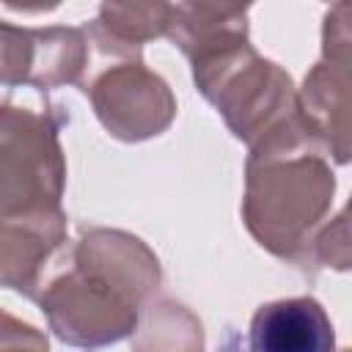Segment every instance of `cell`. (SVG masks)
Returning a JSON list of instances; mask_svg holds the SVG:
<instances>
[{
  "instance_id": "10",
  "label": "cell",
  "mask_w": 352,
  "mask_h": 352,
  "mask_svg": "<svg viewBox=\"0 0 352 352\" xmlns=\"http://www.w3.org/2000/svg\"><path fill=\"white\" fill-rule=\"evenodd\" d=\"M314 264L330 270H352V195L346 206L316 231Z\"/></svg>"
},
{
  "instance_id": "11",
  "label": "cell",
  "mask_w": 352,
  "mask_h": 352,
  "mask_svg": "<svg viewBox=\"0 0 352 352\" xmlns=\"http://www.w3.org/2000/svg\"><path fill=\"white\" fill-rule=\"evenodd\" d=\"M173 3L187 14L209 16V19H239L253 6V0H173Z\"/></svg>"
},
{
  "instance_id": "1",
  "label": "cell",
  "mask_w": 352,
  "mask_h": 352,
  "mask_svg": "<svg viewBox=\"0 0 352 352\" xmlns=\"http://www.w3.org/2000/svg\"><path fill=\"white\" fill-rule=\"evenodd\" d=\"M160 278V261L140 236L91 228L63 245L36 302L60 341L104 346L138 330Z\"/></svg>"
},
{
  "instance_id": "9",
  "label": "cell",
  "mask_w": 352,
  "mask_h": 352,
  "mask_svg": "<svg viewBox=\"0 0 352 352\" xmlns=\"http://www.w3.org/2000/svg\"><path fill=\"white\" fill-rule=\"evenodd\" d=\"M250 346L261 352L333 349L336 333L316 297H283L264 302L250 319Z\"/></svg>"
},
{
  "instance_id": "8",
  "label": "cell",
  "mask_w": 352,
  "mask_h": 352,
  "mask_svg": "<svg viewBox=\"0 0 352 352\" xmlns=\"http://www.w3.org/2000/svg\"><path fill=\"white\" fill-rule=\"evenodd\" d=\"M0 278L3 286L36 300L66 239V214L30 212L0 217Z\"/></svg>"
},
{
  "instance_id": "2",
  "label": "cell",
  "mask_w": 352,
  "mask_h": 352,
  "mask_svg": "<svg viewBox=\"0 0 352 352\" xmlns=\"http://www.w3.org/2000/svg\"><path fill=\"white\" fill-rule=\"evenodd\" d=\"M336 195V173L314 135L248 148L242 220L275 258L314 264V236Z\"/></svg>"
},
{
  "instance_id": "13",
  "label": "cell",
  "mask_w": 352,
  "mask_h": 352,
  "mask_svg": "<svg viewBox=\"0 0 352 352\" xmlns=\"http://www.w3.org/2000/svg\"><path fill=\"white\" fill-rule=\"evenodd\" d=\"M6 8L22 11V14H47L60 6V0H3Z\"/></svg>"
},
{
  "instance_id": "3",
  "label": "cell",
  "mask_w": 352,
  "mask_h": 352,
  "mask_svg": "<svg viewBox=\"0 0 352 352\" xmlns=\"http://www.w3.org/2000/svg\"><path fill=\"white\" fill-rule=\"evenodd\" d=\"M201 96L248 148L300 118L297 88L286 69L256 52L248 30L223 36L190 55Z\"/></svg>"
},
{
  "instance_id": "6",
  "label": "cell",
  "mask_w": 352,
  "mask_h": 352,
  "mask_svg": "<svg viewBox=\"0 0 352 352\" xmlns=\"http://www.w3.org/2000/svg\"><path fill=\"white\" fill-rule=\"evenodd\" d=\"M88 60L91 41L85 28H16L3 22V85H80Z\"/></svg>"
},
{
  "instance_id": "4",
  "label": "cell",
  "mask_w": 352,
  "mask_h": 352,
  "mask_svg": "<svg viewBox=\"0 0 352 352\" xmlns=\"http://www.w3.org/2000/svg\"><path fill=\"white\" fill-rule=\"evenodd\" d=\"M91 60L77 85L94 104L99 124L124 143H140L162 135L176 118L170 85L151 72L140 50L118 41L94 19L88 28Z\"/></svg>"
},
{
  "instance_id": "5",
  "label": "cell",
  "mask_w": 352,
  "mask_h": 352,
  "mask_svg": "<svg viewBox=\"0 0 352 352\" xmlns=\"http://www.w3.org/2000/svg\"><path fill=\"white\" fill-rule=\"evenodd\" d=\"M60 118L28 107H3L0 121V217L55 212L66 187Z\"/></svg>"
},
{
  "instance_id": "7",
  "label": "cell",
  "mask_w": 352,
  "mask_h": 352,
  "mask_svg": "<svg viewBox=\"0 0 352 352\" xmlns=\"http://www.w3.org/2000/svg\"><path fill=\"white\" fill-rule=\"evenodd\" d=\"M300 110L336 165L352 162V41L322 44L297 88Z\"/></svg>"
},
{
  "instance_id": "12",
  "label": "cell",
  "mask_w": 352,
  "mask_h": 352,
  "mask_svg": "<svg viewBox=\"0 0 352 352\" xmlns=\"http://www.w3.org/2000/svg\"><path fill=\"white\" fill-rule=\"evenodd\" d=\"M352 41V0H336L322 22V44Z\"/></svg>"
},
{
  "instance_id": "14",
  "label": "cell",
  "mask_w": 352,
  "mask_h": 352,
  "mask_svg": "<svg viewBox=\"0 0 352 352\" xmlns=\"http://www.w3.org/2000/svg\"><path fill=\"white\" fill-rule=\"evenodd\" d=\"M324 3H336V0H324Z\"/></svg>"
}]
</instances>
